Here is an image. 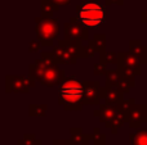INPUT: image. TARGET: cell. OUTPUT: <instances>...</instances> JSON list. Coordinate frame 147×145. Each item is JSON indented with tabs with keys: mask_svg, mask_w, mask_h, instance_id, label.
Segmentation results:
<instances>
[{
	"mask_svg": "<svg viewBox=\"0 0 147 145\" xmlns=\"http://www.w3.org/2000/svg\"><path fill=\"white\" fill-rule=\"evenodd\" d=\"M90 41L98 53L106 51V35H103V33H96L93 36V40H90Z\"/></svg>",
	"mask_w": 147,
	"mask_h": 145,
	"instance_id": "obj_21",
	"label": "cell"
},
{
	"mask_svg": "<svg viewBox=\"0 0 147 145\" xmlns=\"http://www.w3.org/2000/svg\"><path fill=\"white\" fill-rule=\"evenodd\" d=\"M36 40L43 46H52L57 40L59 33V26L56 18H47V17H36Z\"/></svg>",
	"mask_w": 147,
	"mask_h": 145,
	"instance_id": "obj_3",
	"label": "cell"
},
{
	"mask_svg": "<svg viewBox=\"0 0 147 145\" xmlns=\"http://www.w3.org/2000/svg\"><path fill=\"white\" fill-rule=\"evenodd\" d=\"M129 145H147V127L140 128L129 136Z\"/></svg>",
	"mask_w": 147,
	"mask_h": 145,
	"instance_id": "obj_17",
	"label": "cell"
},
{
	"mask_svg": "<svg viewBox=\"0 0 147 145\" xmlns=\"http://www.w3.org/2000/svg\"><path fill=\"white\" fill-rule=\"evenodd\" d=\"M107 71L109 69L106 68V64L102 63V62H98V63H96L93 66V73L97 74V76H103V74L106 76Z\"/></svg>",
	"mask_w": 147,
	"mask_h": 145,
	"instance_id": "obj_26",
	"label": "cell"
},
{
	"mask_svg": "<svg viewBox=\"0 0 147 145\" xmlns=\"http://www.w3.org/2000/svg\"><path fill=\"white\" fill-rule=\"evenodd\" d=\"M92 140L93 145H106V135L101 132L99 127H96L92 134Z\"/></svg>",
	"mask_w": 147,
	"mask_h": 145,
	"instance_id": "obj_23",
	"label": "cell"
},
{
	"mask_svg": "<svg viewBox=\"0 0 147 145\" xmlns=\"http://www.w3.org/2000/svg\"><path fill=\"white\" fill-rule=\"evenodd\" d=\"M117 112H119L117 105H111V104H107V103H102L98 109H96L93 112V116L99 118V121L103 122L105 126H106V125H109V123H111L112 121L116 118Z\"/></svg>",
	"mask_w": 147,
	"mask_h": 145,
	"instance_id": "obj_9",
	"label": "cell"
},
{
	"mask_svg": "<svg viewBox=\"0 0 147 145\" xmlns=\"http://www.w3.org/2000/svg\"><path fill=\"white\" fill-rule=\"evenodd\" d=\"M119 63L133 67V68H141V66H142L141 59L137 58L136 55H133L130 51H121V53H119Z\"/></svg>",
	"mask_w": 147,
	"mask_h": 145,
	"instance_id": "obj_15",
	"label": "cell"
},
{
	"mask_svg": "<svg viewBox=\"0 0 147 145\" xmlns=\"http://www.w3.org/2000/svg\"><path fill=\"white\" fill-rule=\"evenodd\" d=\"M136 99H125L123 103H120L117 107L120 108V109L123 110V112H127V113H129L130 110L133 109V108L136 107Z\"/></svg>",
	"mask_w": 147,
	"mask_h": 145,
	"instance_id": "obj_25",
	"label": "cell"
},
{
	"mask_svg": "<svg viewBox=\"0 0 147 145\" xmlns=\"http://www.w3.org/2000/svg\"><path fill=\"white\" fill-rule=\"evenodd\" d=\"M106 5H112V4H116L119 5V7H121L123 4H124V0H106V3H105Z\"/></svg>",
	"mask_w": 147,
	"mask_h": 145,
	"instance_id": "obj_30",
	"label": "cell"
},
{
	"mask_svg": "<svg viewBox=\"0 0 147 145\" xmlns=\"http://www.w3.org/2000/svg\"><path fill=\"white\" fill-rule=\"evenodd\" d=\"M65 40L69 41H88L89 33L88 28L83 26L76 17H71L67 23H65Z\"/></svg>",
	"mask_w": 147,
	"mask_h": 145,
	"instance_id": "obj_5",
	"label": "cell"
},
{
	"mask_svg": "<svg viewBox=\"0 0 147 145\" xmlns=\"http://www.w3.org/2000/svg\"><path fill=\"white\" fill-rule=\"evenodd\" d=\"M18 145H41V141L36 139L34 134H26L22 139L18 140Z\"/></svg>",
	"mask_w": 147,
	"mask_h": 145,
	"instance_id": "obj_24",
	"label": "cell"
},
{
	"mask_svg": "<svg viewBox=\"0 0 147 145\" xmlns=\"http://www.w3.org/2000/svg\"><path fill=\"white\" fill-rule=\"evenodd\" d=\"M71 138L69 139L71 145H88L89 140H92V135H86L83 132L80 127H72L70 130Z\"/></svg>",
	"mask_w": 147,
	"mask_h": 145,
	"instance_id": "obj_14",
	"label": "cell"
},
{
	"mask_svg": "<svg viewBox=\"0 0 147 145\" xmlns=\"http://www.w3.org/2000/svg\"><path fill=\"white\" fill-rule=\"evenodd\" d=\"M47 109H48L47 104H30L28 114L30 117H44L47 114Z\"/></svg>",
	"mask_w": 147,
	"mask_h": 145,
	"instance_id": "obj_20",
	"label": "cell"
},
{
	"mask_svg": "<svg viewBox=\"0 0 147 145\" xmlns=\"http://www.w3.org/2000/svg\"><path fill=\"white\" fill-rule=\"evenodd\" d=\"M52 54H53L54 59L57 63H65V64H75L78 62V58L75 55H72L70 51H67L66 49H63L62 46H59L58 44L54 45L52 48Z\"/></svg>",
	"mask_w": 147,
	"mask_h": 145,
	"instance_id": "obj_12",
	"label": "cell"
},
{
	"mask_svg": "<svg viewBox=\"0 0 147 145\" xmlns=\"http://www.w3.org/2000/svg\"><path fill=\"white\" fill-rule=\"evenodd\" d=\"M99 62L105 64H116L119 63V53L115 51H102L99 53Z\"/></svg>",
	"mask_w": 147,
	"mask_h": 145,
	"instance_id": "obj_19",
	"label": "cell"
},
{
	"mask_svg": "<svg viewBox=\"0 0 147 145\" xmlns=\"http://www.w3.org/2000/svg\"><path fill=\"white\" fill-rule=\"evenodd\" d=\"M121 80V74L117 69H109L106 73V86L109 87H116L117 84Z\"/></svg>",
	"mask_w": 147,
	"mask_h": 145,
	"instance_id": "obj_18",
	"label": "cell"
},
{
	"mask_svg": "<svg viewBox=\"0 0 147 145\" xmlns=\"http://www.w3.org/2000/svg\"><path fill=\"white\" fill-rule=\"evenodd\" d=\"M52 1L56 3V4L59 5V7H65V5H69L72 0H52Z\"/></svg>",
	"mask_w": 147,
	"mask_h": 145,
	"instance_id": "obj_31",
	"label": "cell"
},
{
	"mask_svg": "<svg viewBox=\"0 0 147 145\" xmlns=\"http://www.w3.org/2000/svg\"><path fill=\"white\" fill-rule=\"evenodd\" d=\"M129 51L137 58H140L142 64H147V48L141 43V40H130Z\"/></svg>",
	"mask_w": 147,
	"mask_h": 145,
	"instance_id": "obj_13",
	"label": "cell"
},
{
	"mask_svg": "<svg viewBox=\"0 0 147 145\" xmlns=\"http://www.w3.org/2000/svg\"><path fill=\"white\" fill-rule=\"evenodd\" d=\"M52 145H71L70 140H62V139H54L52 141Z\"/></svg>",
	"mask_w": 147,
	"mask_h": 145,
	"instance_id": "obj_29",
	"label": "cell"
},
{
	"mask_svg": "<svg viewBox=\"0 0 147 145\" xmlns=\"http://www.w3.org/2000/svg\"><path fill=\"white\" fill-rule=\"evenodd\" d=\"M75 17L86 28H98L106 23V4L99 0H83L76 7Z\"/></svg>",
	"mask_w": 147,
	"mask_h": 145,
	"instance_id": "obj_2",
	"label": "cell"
},
{
	"mask_svg": "<svg viewBox=\"0 0 147 145\" xmlns=\"http://www.w3.org/2000/svg\"><path fill=\"white\" fill-rule=\"evenodd\" d=\"M58 45L62 46L63 49H66L67 51L75 55L76 58H88L85 53V45H84L81 41H69V40H59Z\"/></svg>",
	"mask_w": 147,
	"mask_h": 145,
	"instance_id": "obj_11",
	"label": "cell"
},
{
	"mask_svg": "<svg viewBox=\"0 0 147 145\" xmlns=\"http://www.w3.org/2000/svg\"><path fill=\"white\" fill-rule=\"evenodd\" d=\"M141 22L142 23H147V7L145 8V10L141 12Z\"/></svg>",
	"mask_w": 147,
	"mask_h": 145,
	"instance_id": "obj_32",
	"label": "cell"
},
{
	"mask_svg": "<svg viewBox=\"0 0 147 145\" xmlns=\"http://www.w3.org/2000/svg\"><path fill=\"white\" fill-rule=\"evenodd\" d=\"M99 98L105 103L111 105H119L120 103L124 102V94L117 87H109L106 85L101 86L99 89Z\"/></svg>",
	"mask_w": 147,
	"mask_h": 145,
	"instance_id": "obj_8",
	"label": "cell"
},
{
	"mask_svg": "<svg viewBox=\"0 0 147 145\" xmlns=\"http://www.w3.org/2000/svg\"><path fill=\"white\" fill-rule=\"evenodd\" d=\"M59 5H57L56 3H53L52 0H41L40 1V13L41 17H47V18H52L53 13L58 12L59 10Z\"/></svg>",
	"mask_w": 147,
	"mask_h": 145,
	"instance_id": "obj_16",
	"label": "cell"
},
{
	"mask_svg": "<svg viewBox=\"0 0 147 145\" xmlns=\"http://www.w3.org/2000/svg\"><path fill=\"white\" fill-rule=\"evenodd\" d=\"M65 78H66L65 71L62 68H59L58 63H52V64H47L45 71H44V76L41 78L40 84L47 87H53L56 85L59 86L65 81Z\"/></svg>",
	"mask_w": 147,
	"mask_h": 145,
	"instance_id": "obj_6",
	"label": "cell"
},
{
	"mask_svg": "<svg viewBox=\"0 0 147 145\" xmlns=\"http://www.w3.org/2000/svg\"><path fill=\"white\" fill-rule=\"evenodd\" d=\"M145 122H147V105L136 104V107L129 112V127L140 130Z\"/></svg>",
	"mask_w": 147,
	"mask_h": 145,
	"instance_id": "obj_10",
	"label": "cell"
},
{
	"mask_svg": "<svg viewBox=\"0 0 147 145\" xmlns=\"http://www.w3.org/2000/svg\"><path fill=\"white\" fill-rule=\"evenodd\" d=\"M58 103L66 110H81L84 105V85L76 78L69 76L58 86Z\"/></svg>",
	"mask_w": 147,
	"mask_h": 145,
	"instance_id": "obj_1",
	"label": "cell"
},
{
	"mask_svg": "<svg viewBox=\"0 0 147 145\" xmlns=\"http://www.w3.org/2000/svg\"><path fill=\"white\" fill-rule=\"evenodd\" d=\"M36 85V81L30 76H17V74H8L5 76V91L8 94L17 92V94H27L31 87Z\"/></svg>",
	"mask_w": 147,
	"mask_h": 145,
	"instance_id": "obj_4",
	"label": "cell"
},
{
	"mask_svg": "<svg viewBox=\"0 0 147 145\" xmlns=\"http://www.w3.org/2000/svg\"><path fill=\"white\" fill-rule=\"evenodd\" d=\"M41 48V44L38 40H31L30 41V53H36Z\"/></svg>",
	"mask_w": 147,
	"mask_h": 145,
	"instance_id": "obj_28",
	"label": "cell"
},
{
	"mask_svg": "<svg viewBox=\"0 0 147 145\" xmlns=\"http://www.w3.org/2000/svg\"><path fill=\"white\" fill-rule=\"evenodd\" d=\"M134 86H136V80H127V78H123L121 77V80H120V82L117 84L116 87L123 94H127V92H129L130 89Z\"/></svg>",
	"mask_w": 147,
	"mask_h": 145,
	"instance_id": "obj_22",
	"label": "cell"
},
{
	"mask_svg": "<svg viewBox=\"0 0 147 145\" xmlns=\"http://www.w3.org/2000/svg\"><path fill=\"white\" fill-rule=\"evenodd\" d=\"M85 53H86V55H88V58L94 57V54L97 53L96 48L93 46V44H92L90 40H88V43H86V45H85Z\"/></svg>",
	"mask_w": 147,
	"mask_h": 145,
	"instance_id": "obj_27",
	"label": "cell"
},
{
	"mask_svg": "<svg viewBox=\"0 0 147 145\" xmlns=\"http://www.w3.org/2000/svg\"><path fill=\"white\" fill-rule=\"evenodd\" d=\"M84 104L89 105H101L102 100L99 98V81H84Z\"/></svg>",
	"mask_w": 147,
	"mask_h": 145,
	"instance_id": "obj_7",
	"label": "cell"
}]
</instances>
